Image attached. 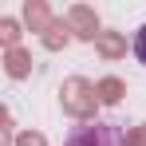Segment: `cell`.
Masks as SVG:
<instances>
[{"label": "cell", "instance_id": "obj_2", "mask_svg": "<svg viewBox=\"0 0 146 146\" xmlns=\"http://www.w3.org/2000/svg\"><path fill=\"white\" fill-rule=\"evenodd\" d=\"M134 55H138V63H146V24L134 32Z\"/></svg>", "mask_w": 146, "mask_h": 146}, {"label": "cell", "instance_id": "obj_1", "mask_svg": "<svg viewBox=\"0 0 146 146\" xmlns=\"http://www.w3.org/2000/svg\"><path fill=\"white\" fill-rule=\"evenodd\" d=\"M67 146H122V134L107 122H91V126H79L71 130Z\"/></svg>", "mask_w": 146, "mask_h": 146}]
</instances>
